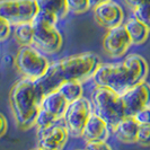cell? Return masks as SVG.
I'll return each instance as SVG.
<instances>
[{
  "instance_id": "d4e9b609",
  "label": "cell",
  "mask_w": 150,
  "mask_h": 150,
  "mask_svg": "<svg viewBox=\"0 0 150 150\" xmlns=\"http://www.w3.org/2000/svg\"><path fill=\"white\" fill-rule=\"evenodd\" d=\"M86 148L87 149H94V150L111 149L110 144L106 142L105 140H90V141H87Z\"/></svg>"
},
{
  "instance_id": "3957f363",
  "label": "cell",
  "mask_w": 150,
  "mask_h": 150,
  "mask_svg": "<svg viewBox=\"0 0 150 150\" xmlns=\"http://www.w3.org/2000/svg\"><path fill=\"white\" fill-rule=\"evenodd\" d=\"M43 95L36 81L30 78H23L14 85L10 91V106L17 124L22 129H28L35 124Z\"/></svg>"
},
{
  "instance_id": "484cf974",
  "label": "cell",
  "mask_w": 150,
  "mask_h": 150,
  "mask_svg": "<svg viewBox=\"0 0 150 150\" xmlns=\"http://www.w3.org/2000/svg\"><path fill=\"white\" fill-rule=\"evenodd\" d=\"M10 34V24L0 17V42L5 41Z\"/></svg>"
},
{
  "instance_id": "5b68a950",
  "label": "cell",
  "mask_w": 150,
  "mask_h": 150,
  "mask_svg": "<svg viewBox=\"0 0 150 150\" xmlns=\"http://www.w3.org/2000/svg\"><path fill=\"white\" fill-rule=\"evenodd\" d=\"M91 102L93 112L105 121L111 130L127 116L121 95L111 88L97 86L91 95Z\"/></svg>"
},
{
  "instance_id": "2e32d148",
  "label": "cell",
  "mask_w": 150,
  "mask_h": 150,
  "mask_svg": "<svg viewBox=\"0 0 150 150\" xmlns=\"http://www.w3.org/2000/svg\"><path fill=\"white\" fill-rule=\"evenodd\" d=\"M124 26H125V28L128 30L132 43L141 44V43L147 41L150 30L143 23L138 21L135 17L130 18L128 22L124 24Z\"/></svg>"
},
{
  "instance_id": "7a4b0ae2",
  "label": "cell",
  "mask_w": 150,
  "mask_h": 150,
  "mask_svg": "<svg viewBox=\"0 0 150 150\" xmlns=\"http://www.w3.org/2000/svg\"><path fill=\"white\" fill-rule=\"evenodd\" d=\"M99 64L97 55L93 53H83L69 57L63 60L50 64L46 72L36 79V85L41 94H45L58 89L61 83L70 80H83L93 76Z\"/></svg>"
},
{
  "instance_id": "603a6c76",
  "label": "cell",
  "mask_w": 150,
  "mask_h": 150,
  "mask_svg": "<svg viewBox=\"0 0 150 150\" xmlns=\"http://www.w3.org/2000/svg\"><path fill=\"white\" fill-rule=\"evenodd\" d=\"M137 142L141 146H150V124H141L139 127Z\"/></svg>"
},
{
  "instance_id": "f1b7e54d",
  "label": "cell",
  "mask_w": 150,
  "mask_h": 150,
  "mask_svg": "<svg viewBox=\"0 0 150 150\" xmlns=\"http://www.w3.org/2000/svg\"><path fill=\"white\" fill-rule=\"evenodd\" d=\"M106 1H108V0H89L90 7H96V6L103 4V2H106Z\"/></svg>"
},
{
  "instance_id": "4316f807",
  "label": "cell",
  "mask_w": 150,
  "mask_h": 150,
  "mask_svg": "<svg viewBox=\"0 0 150 150\" xmlns=\"http://www.w3.org/2000/svg\"><path fill=\"white\" fill-rule=\"evenodd\" d=\"M7 128H8L7 120H6V117L0 113V137H2V135L6 133Z\"/></svg>"
},
{
  "instance_id": "6da1fadb",
  "label": "cell",
  "mask_w": 150,
  "mask_h": 150,
  "mask_svg": "<svg viewBox=\"0 0 150 150\" xmlns=\"http://www.w3.org/2000/svg\"><path fill=\"white\" fill-rule=\"evenodd\" d=\"M147 75V61L141 55L130 54L121 62L98 64L93 79L97 86L111 88L121 95L137 83L144 81Z\"/></svg>"
},
{
  "instance_id": "5bb4252c",
  "label": "cell",
  "mask_w": 150,
  "mask_h": 150,
  "mask_svg": "<svg viewBox=\"0 0 150 150\" xmlns=\"http://www.w3.org/2000/svg\"><path fill=\"white\" fill-rule=\"evenodd\" d=\"M68 104L69 103L67 99L62 96V94L59 90L55 89L45 94L43 96L42 100H41L40 108L51 113L57 119H61V117H63V114L66 112Z\"/></svg>"
},
{
  "instance_id": "44dd1931",
  "label": "cell",
  "mask_w": 150,
  "mask_h": 150,
  "mask_svg": "<svg viewBox=\"0 0 150 150\" xmlns=\"http://www.w3.org/2000/svg\"><path fill=\"white\" fill-rule=\"evenodd\" d=\"M66 2H67L68 11L75 14L85 13L90 7L89 0H66Z\"/></svg>"
},
{
  "instance_id": "9a60e30c",
  "label": "cell",
  "mask_w": 150,
  "mask_h": 150,
  "mask_svg": "<svg viewBox=\"0 0 150 150\" xmlns=\"http://www.w3.org/2000/svg\"><path fill=\"white\" fill-rule=\"evenodd\" d=\"M139 127H140V124L134 120L133 116H125L114 128V132H115L116 138L121 142H137V135H138Z\"/></svg>"
},
{
  "instance_id": "d6986e66",
  "label": "cell",
  "mask_w": 150,
  "mask_h": 150,
  "mask_svg": "<svg viewBox=\"0 0 150 150\" xmlns=\"http://www.w3.org/2000/svg\"><path fill=\"white\" fill-rule=\"evenodd\" d=\"M16 38L24 45L33 43V25L32 22L23 23L16 25Z\"/></svg>"
},
{
  "instance_id": "277c9868",
  "label": "cell",
  "mask_w": 150,
  "mask_h": 150,
  "mask_svg": "<svg viewBox=\"0 0 150 150\" xmlns=\"http://www.w3.org/2000/svg\"><path fill=\"white\" fill-rule=\"evenodd\" d=\"M58 17L53 13L38 9L32 19L33 25V44L46 53L58 52L62 46V38L55 27Z\"/></svg>"
},
{
  "instance_id": "e0dca14e",
  "label": "cell",
  "mask_w": 150,
  "mask_h": 150,
  "mask_svg": "<svg viewBox=\"0 0 150 150\" xmlns=\"http://www.w3.org/2000/svg\"><path fill=\"white\" fill-rule=\"evenodd\" d=\"M58 90L62 94V96L68 100V103L81 97L83 95V87L80 80H70L61 83L58 87Z\"/></svg>"
},
{
  "instance_id": "cb8c5ba5",
  "label": "cell",
  "mask_w": 150,
  "mask_h": 150,
  "mask_svg": "<svg viewBox=\"0 0 150 150\" xmlns=\"http://www.w3.org/2000/svg\"><path fill=\"white\" fill-rule=\"evenodd\" d=\"M134 120L141 125V124H150V107L142 108L141 111L135 114Z\"/></svg>"
},
{
  "instance_id": "ac0fdd59",
  "label": "cell",
  "mask_w": 150,
  "mask_h": 150,
  "mask_svg": "<svg viewBox=\"0 0 150 150\" xmlns=\"http://www.w3.org/2000/svg\"><path fill=\"white\" fill-rule=\"evenodd\" d=\"M40 9H44L59 17L67 15L68 8L66 0H36Z\"/></svg>"
},
{
  "instance_id": "ffe728a7",
  "label": "cell",
  "mask_w": 150,
  "mask_h": 150,
  "mask_svg": "<svg viewBox=\"0 0 150 150\" xmlns=\"http://www.w3.org/2000/svg\"><path fill=\"white\" fill-rule=\"evenodd\" d=\"M133 15L150 30V2H146L133 8Z\"/></svg>"
},
{
  "instance_id": "52a82bcc",
  "label": "cell",
  "mask_w": 150,
  "mask_h": 150,
  "mask_svg": "<svg viewBox=\"0 0 150 150\" xmlns=\"http://www.w3.org/2000/svg\"><path fill=\"white\" fill-rule=\"evenodd\" d=\"M38 9L36 0H0V17L10 25L32 22Z\"/></svg>"
},
{
  "instance_id": "8992f818",
  "label": "cell",
  "mask_w": 150,
  "mask_h": 150,
  "mask_svg": "<svg viewBox=\"0 0 150 150\" xmlns=\"http://www.w3.org/2000/svg\"><path fill=\"white\" fill-rule=\"evenodd\" d=\"M17 69L24 77L36 80L44 75L50 66L44 54L38 51L35 47L26 44L19 49L15 59Z\"/></svg>"
},
{
  "instance_id": "ba28073f",
  "label": "cell",
  "mask_w": 150,
  "mask_h": 150,
  "mask_svg": "<svg viewBox=\"0 0 150 150\" xmlns=\"http://www.w3.org/2000/svg\"><path fill=\"white\" fill-rule=\"evenodd\" d=\"M91 112L93 106L87 98L81 96L70 102L63 114V121L67 125L69 134L72 137L83 135L85 125Z\"/></svg>"
},
{
  "instance_id": "7402d4cb",
  "label": "cell",
  "mask_w": 150,
  "mask_h": 150,
  "mask_svg": "<svg viewBox=\"0 0 150 150\" xmlns=\"http://www.w3.org/2000/svg\"><path fill=\"white\" fill-rule=\"evenodd\" d=\"M58 119L54 115H52L51 113L40 108L38 115H36V119H35V124L38 125V128H44V127H47V125L52 124L53 122H55Z\"/></svg>"
},
{
  "instance_id": "4fadbf2b",
  "label": "cell",
  "mask_w": 150,
  "mask_h": 150,
  "mask_svg": "<svg viewBox=\"0 0 150 150\" xmlns=\"http://www.w3.org/2000/svg\"><path fill=\"white\" fill-rule=\"evenodd\" d=\"M110 127L102 117H99L97 114L91 112L88 117V121L85 125L83 132V137L86 141L90 140H107L110 135Z\"/></svg>"
},
{
  "instance_id": "30bf717a",
  "label": "cell",
  "mask_w": 150,
  "mask_h": 150,
  "mask_svg": "<svg viewBox=\"0 0 150 150\" xmlns=\"http://www.w3.org/2000/svg\"><path fill=\"white\" fill-rule=\"evenodd\" d=\"M125 115L134 116L142 108L150 107V85L146 81L137 83L121 94Z\"/></svg>"
},
{
  "instance_id": "83f0119b",
  "label": "cell",
  "mask_w": 150,
  "mask_h": 150,
  "mask_svg": "<svg viewBox=\"0 0 150 150\" xmlns=\"http://www.w3.org/2000/svg\"><path fill=\"white\" fill-rule=\"evenodd\" d=\"M125 2H127V5L130 6V7L132 8H135L138 7V6H140V5H142V4H146V2H150V0H124Z\"/></svg>"
},
{
  "instance_id": "8fae6325",
  "label": "cell",
  "mask_w": 150,
  "mask_h": 150,
  "mask_svg": "<svg viewBox=\"0 0 150 150\" xmlns=\"http://www.w3.org/2000/svg\"><path fill=\"white\" fill-rule=\"evenodd\" d=\"M131 44V38L123 24L110 28L103 41L105 51L112 57H120L124 54Z\"/></svg>"
},
{
  "instance_id": "7c38bea8",
  "label": "cell",
  "mask_w": 150,
  "mask_h": 150,
  "mask_svg": "<svg viewBox=\"0 0 150 150\" xmlns=\"http://www.w3.org/2000/svg\"><path fill=\"white\" fill-rule=\"evenodd\" d=\"M95 16L98 23L106 28H113L123 24L124 13L123 9L111 0L103 2L95 7Z\"/></svg>"
},
{
  "instance_id": "9c48e42d",
  "label": "cell",
  "mask_w": 150,
  "mask_h": 150,
  "mask_svg": "<svg viewBox=\"0 0 150 150\" xmlns=\"http://www.w3.org/2000/svg\"><path fill=\"white\" fill-rule=\"evenodd\" d=\"M69 131L63 121V117L58 119L52 124L38 128V143L41 149L58 150L67 142Z\"/></svg>"
}]
</instances>
